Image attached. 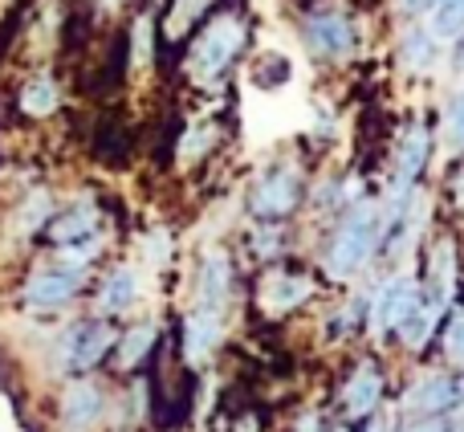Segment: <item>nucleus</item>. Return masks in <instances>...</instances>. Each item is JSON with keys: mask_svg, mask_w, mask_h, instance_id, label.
Instances as JSON below:
<instances>
[{"mask_svg": "<svg viewBox=\"0 0 464 432\" xmlns=\"http://www.w3.org/2000/svg\"><path fill=\"white\" fill-rule=\"evenodd\" d=\"M330 432H351V425L343 420V425H330Z\"/></svg>", "mask_w": 464, "mask_h": 432, "instance_id": "7c9ffc66", "label": "nucleus"}, {"mask_svg": "<svg viewBox=\"0 0 464 432\" xmlns=\"http://www.w3.org/2000/svg\"><path fill=\"white\" fill-rule=\"evenodd\" d=\"M220 343H225V314L192 306V310L184 314V322H179V347H184V359L192 363V368H200V363H208L212 355L220 351Z\"/></svg>", "mask_w": 464, "mask_h": 432, "instance_id": "f3484780", "label": "nucleus"}, {"mask_svg": "<svg viewBox=\"0 0 464 432\" xmlns=\"http://www.w3.org/2000/svg\"><path fill=\"white\" fill-rule=\"evenodd\" d=\"M305 49L322 62H346L359 49V29H354L346 8H314L302 16Z\"/></svg>", "mask_w": 464, "mask_h": 432, "instance_id": "f8f14e48", "label": "nucleus"}, {"mask_svg": "<svg viewBox=\"0 0 464 432\" xmlns=\"http://www.w3.org/2000/svg\"><path fill=\"white\" fill-rule=\"evenodd\" d=\"M310 294H314V281L305 278V273L281 270V265L265 270L261 286H256V302H261V310L269 314V319H281V314L297 310V306H302Z\"/></svg>", "mask_w": 464, "mask_h": 432, "instance_id": "a211bd4d", "label": "nucleus"}, {"mask_svg": "<svg viewBox=\"0 0 464 432\" xmlns=\"http://www.w3.org/2000/svg\"><path fill=\"white\" fill-rule=\"evenodd\" d=\"M139 249H143V270H163V265H168V253H171L168 229H151L143 241H139Z\"/></svg>", "mask_w": 464, "mask_h": 432, "instance_id": "a878e982", "label": "nucleus"}, {"mask_svg": "<svg viewBox=\"0 0 464 432\" xmlns=\"http://www.w3.org/2000/svg\"><path fill=\"white\" fill-rule=\"evenodd\" d=\"M90 281L94 273L82 270V265H70L53 253H33L24 265L13 270V281H8V302L21 319H65L78 306H86Z\"/></svg>", "mask_w": 464, "mask_h": 432, "instance_id": "f257e3e1", "label": "nucleus"}, {"mask_svg": "<svg viewBox=\"0 0 464 432\" xmlns=\"http://www.w3.org/2000/svg\"><path fill=\"white\" fill-rule=\"evenodd\" d=\"M143 294H147L143 265L127 261V257H111V261L94 273V281H90L86 310L98 314V319L122 322V319H130V314L143 306Z\"/></svg>", "mask_w": 464, "mask_h": 432, "instance_id": "0eeeda50", "label": "nucleus"}, {"mask_svg": "<svg viewBox=\"0 0 464 432\" xmlns=\"http://www.w3.org/2000/svg\"><path fill=\"white\" fill-rule=\"evenodd\" d=\"M57 204H62V188L37 168H29V176H16L0 204V261L24 265L33 253H41Z\"/></svg>", "mask_w": 464, "mask_h": 432, "instance_id": "f03ea898", "label": "nucleus"}, {"mask_svg": "<svg viewBox=\"0 0 464 432\" xmlns=\"http://www.w3.org/2000/svg\"><path fill=\"white\" fill-rule=\"evenodd\" d=\"M460 404H464V371H432V376H420L403 392L400 412H408L411 420H432V417H452Z\"/></svg>", "mask_w": 464, "mask_h": 432, "instance_id": "ddd939ff", "label": "nucleus"}, {"mask_svg": "<svg viewBox=\"0 0 464 432\" xmlns=\"http://www.w3.org/2000/svg\"><path fill=\"white\" fill-rule=\"evenodd\" d=\"M232 302V257L225 249H208L196 265V281H192V306L225 314Z\"/></svg>", "mask_w": 464, "mask_h": 432, "instance_id": "dca6fc26", "label": "nucleus"}, {"mask_svg": "<svg viewBox=\"0 0 464 432\" xmlns=\"http://www.w3.org/2000/svg\"><path fill=\"white\" fill-rule=\"evenodd\" d=\"M440 54L444 49L428 37L420 21H411L408 33L400 37V62H403V70H411V74H428L436 62H440Z\"/></svg>", "mask_w": 464, "mask_h": 432, "instance_id": "5701e85b", "label": "nucleus"}, {"mask_svg": "<svg viewBox=\"0 0 464 432\" xmlns=\"http://www.w3.org/2000/svg\"><path fill=\"white\" fill-rule=\"evenodd\" d=\"M114 339H119V322L98 319L90 310H73L49 327L41 343V368H49L57 384L73 376H94L111 363Z\"/></svg>", "mask_w": 464, "mask_h": 432, "instance_id": "20e7f679", "label": "nucleus"}, {"mask_svg": "<svg viewBox=\"0 0 464 432\" xmlns=\"http://www.w3.org/2000/svg\"><path fill=\"white\" fill-rule=\"evenodd\" d=\"M212 143H217V131H212L208 123H192V127L179 135L176 152H179V160L184 163H196V160H204V155L212 152Z\"/></svg>", "mask_w": 464, "mask_h": 432, "instance_id": "393cba45", "label": "nucleus"}, {"mask_svg": "<svg viewBox=\"0 0 464 432\" xmlns=\"http://www.w3.org/2000/svg\"><path fill=\"white\" fill-rule=\"evenodd\" d=\"M245 45H248V16L240 8H217L184 37L179 74L196 90H220L228 74L237 70Z\"/></svg>", "mask_w": 464, "mask_h": 432, "instance_id": "7ed1b4c3", "label": "nucleus"}, {"mask_svg": "<svg viewBox=\"0 0 464 432\" xmlns=\"http://www.w3.org/2000/svg\"><path fill=\"white\" fill-rule=\"evenodd\" d=\"M383 245V209L371 201H359L343 212V221L334 224L326 245V273L338 281L354 278L362 265L375 257V249Z\"/></svg>", "mask_w": 464, "mask_h": 432, "instance_id": "39448f33", "label": "nucleus"}, {"mask_svg": "<svg viewBox=\"0 0 464 432\" xmlns=\"http://www.w3.org/2000/svg\"><path fill=\"white\" fill-rule=\"evenodd\" d=\"M155 45H160V16L151 8H139L130 16V29H127V54L135 70H151L155 65Z\"/></svg>", "mask_w": 464, "mask_h": 432, "instance_id": "4be33fe9", "label": "nucleus"}, {"mask_svg": "<svg viewBox=\"0 0 464 432\" xmlns=\"http://www.w3.org/2000/svg\"><path fill=\"white\" fill-rule=\"evenodd\" d=\"M111 412V388L102 384V376H73L62 379L57 392V425L62 432H94Z\"/></svg>", "mask_w": 464, "mask_h": 432, "instance_id": "9d476101", "label": "nucleus"}, {"mask_svg": "<svg viewBox=\"0 0 464 432\" xmlns=\"http://www.w3.org/2000/svg\"><path fill=\"white\" fill-rule=\"evenodd\" d=\"M428 160H432V127L416 119L400 135V147H395V176H392V196L395 201H408V196L416 192Z\"/></svg>", "mask_w": 464, "mask_h": 432, "instance_id": "4468645a", "label": "nucleus"}, {"mask_svg": "<svg viewBox=\"0 0 464 432\" xmlns=\"http://www.w3.org/2000/svg\"><path fill=\"white\" fill-rule=\"evenodd\" d=\"M383 404V371L375 363H359L351 379L343 384V417L346 420H371Z\"/></svg>", "mask_w": 464, "mask_h": 432, "instance_id": "aec40b11", "label": "nucleus"}, {"mask_svg": "<svg viewBox=\"0 0 464 432\" xmlns=\"http://www.w3.org/2000/svg\"><path fill=\"white\" fill-rule=\"evenodd\" d=\"M400 13L424 25V33L440 49L464 41V0H400Z\"/></svg>", "mask_w": 464, "mask_h": 432, "instance_id": "2eb2a0df", "label": "nucleus"}, {"mask_svg": "<svg viewBox=\"0 0 464 432\" xmlns=\"http://www.w3.org/2000/svg\"><path fill=\"white\" fill-rule=\"evenodd\" d=\"M403 432H460V428L449 417H432V420H416V425H408Z\"/></svg>", "mask_w": 464, "mask_h": 432, "instance_id": "cd10ccee", "label": "nucleus"}, {"mask_svg": "<svg viewBox=\"0 0 464 432\" xmlns=\"http://www.w3.org/2000/svg\"><path fill=\"white\" fill-rule=\"evenodd\" d=\"M127 5V0H90V8L94 13H102V16H111V13H119V8Z\"/></svg>", "mask_w": 464, "mask_h": 432, "instance_id": "c85d7f7f", "label": "nucleus"}, {"mask_svg": "<svg viewBox=\"0 0 464 432\" xmlns=\"http://www.w3.org/2000/svg\"><path fill=\"white\" fill-rule=\"evenodd\" d=\"M444 359L457 363V368H464V306L457 314H452V322L444 327Z\"/></svg>", "mask_w": 464, "mask_h": 432, "instance_id": "bb28decb", "label": "nucleus"}, {"mask_svg": "<svg viewBox=\"0 0 464 432\" xmlns=\"http://www.w3.org/2000/svg\"><path fill=\"white\" fill-rule=\"evenodd\" d=\"M208 13H217V0H163L160 37L163 41H184Z\"/></svg>", "mask_w": 464, "mask_h": 432, "instance_id": "412c9836", "label": "nucleus"}, {"mask_svg": "<svg viewBox=\"0 0 464 432\" xmlns=\"http://www.w3.org/2000/svg\"><path fill=\"white\" fill-rule=\"evenodd\" d=\"M371 432H387V428L383 425H371Z\"/></svg>", "mask_w": 464, "mask_h": 432, "instance_id": "2f4dec72", "label": "nucleus"}, {"mask_svg": "<svg viewBox=\"0 0 464 432\" xmlns=\"http://www.w3.org/2000/svg\"><path fill=\"white\" fill-rule=\"evenodd\" d=\"M155 343H160V322L155 319H135L127 327H119V339H114L111 363L119 376H135L147 359H151Z\"/></svg>", "mask_w": 464, "mask_h": 432, "instance_id": "6ab92c4d", "label": "nucleus"}, {"mask_svg": "<svg viewBox=\"0 0 464 432\" xmlns=\"http://www.w3.org/2000/svg\"><path fill=\"white\" fill-rule=\"evenodd\" d=\"M440 135H444V147L452 155H464V90L449 98L444 106V119H440Z\"/></svg>", "mask_w": 464, "mask_h": 432, "instance_id": "b1692460", "label": "nucleus"}, {"mask_svg": "<svg viewBox=\"0 0 464 432\" xmlns=\"http://www.w3.org/2000/svg\"><path fill=\"white\" fill-rule=\"evenodd\" d=\"M420 302H424V286H420L416 273H400V278H387L383 286L371 294L367 330H371L375 339L403 335V330H408V322L416 319Z\"/></svg>", "mask_w": 464, "mask_h": 432, "instance_id": "1a4fd4ad", "label": "nucleus"}, {"mask_svg": "<svg viewBox=\"0 0 464 432\" xmlns=\"http://www.w3.org/2000/svg\"><path fill=\"white\" fill-rule=\"evenodd\" d=\"M8 106L13 114L24 123V127H49L65 114L70 106V82L57 70L53 62H29L21 74L13 78V90H8Z\"/></svg>", "mask_w": 464, "mask_h": 432, "instance_id": "423d86ee", "label": "nucleus"}, {"mask_svg": "<svg viewBox=\"0 0 464 432\" xmlns=\"http://www.w3.org/2000/svg\"><path fill=\"white\" fill-rule=\"evenodd\" d=\"M94 237H111V216H106L102 196L94 188H70V192H62V204H57L53 221L45 229V249H70Z\"/></svg>", "mask_w": 464, "mask_h": 432, "instance_id": "6e6552de", "label": "nucleus"}, {"mask_svg": "<svg viewBox=\"0 0 464 432\" xmlns=\"http://www.w3.org/2000/svg\"><path fill=\"white\" fill-rule=\"evenodd\" d=\"M297 432H322V420H318V412H305V417L297 420Z\"/></svg>", "mask_w": 464, "mask_h": 432, "instance_id": "c756f323", "label": "nucleus"}, {"mask_svg": "<svg viewBox=\"0 0 464 432\" xmlns=\"http://www.w3.org/2000/svg\"><path fill=\"white\" fill-rule=\"evenodd\" d=\"M302 204V172L294 163H273L256 176V184L248 188V212L265 224L285 221L289 212Z\"/></svg>", "mask_w": 464, "mask_h": 432, "instance_id": "9b49d317", "label": "nucleus"}]
</instances>
